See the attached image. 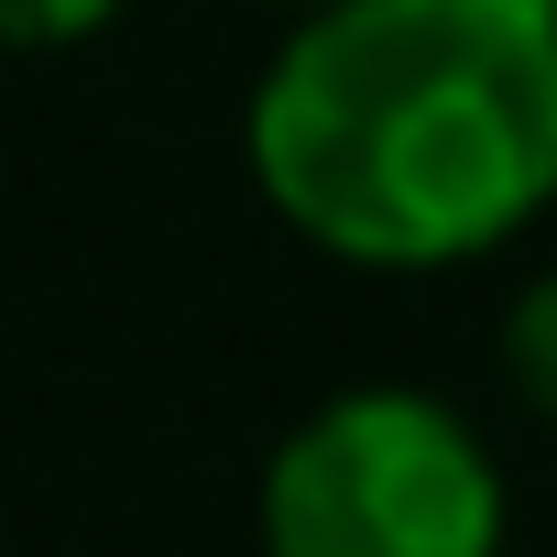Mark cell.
Listing matches in <instances>:
<instances>
[{"label": "cell", "instance_id": "6da1fadb", "mask_svg": "<svg viewBox=\"0 0 557 557\" xmlns=\"http://www.w3.org/2000/svg\"><path fill=\"white\" fill-rule=\"evenodd\" d=\"M240 143L273 219L339 262H481L557 197V23L535 0H307Z\"/></svg>", "mask_w": 557, "mask_h": 557}, {"label": "cell", "instance_id": "7a4b0ae2", "mask_svg": "<svg viewBox=\"0 0 557 557\" xmlns=\"http://www.w3.org/2000/svg\"><path fill=\"white\" fill-rule=\"evenodd\" d=\"M503 470L437 394H329L262 459V557H503Z\"/></svg>", "mask_w": 557, "mask_h": 557}, {"label": "cell", "instance_id": "3957f363", "mask_svg": "<svg viewBox=\"0 0 557 557\" xmlns=\"http://www.w3.org/2000/svg\"><path fill=\"white\" fill-rule=\"evenodd\" d=\"M503 383H513V405L557 437V262L503 307Z\"/></svg>", "mask_w": 557, "mask_h": 557}, {"label": "cell", "instance_id": "277c9868", "mask_svg": "<svg viewBox=\"0 0 557 557\" xmlns=\"http://www.w3.org/2000/svg\"><path fill=\"white\" fill-rule=\"evenodd\" d=\"M121 0H0V45L12 55H45V45H88Z\"/></svg>", "mask_w": 557, "mask_h": 557}, {"label": "cell", "instance_id": "5b68a950", "mask_svg": "<svg viewBox=\"0 0 557 557\" xmlns=\"http://www.w3.org/2000/svg\"><path fill=\"white\" fill-rule=\"evenodd\" d=\"M535 12H546V23H557V0H535Z\"/></svg>", "mask_w": 557, "mask_h": 557}]
</instances>
